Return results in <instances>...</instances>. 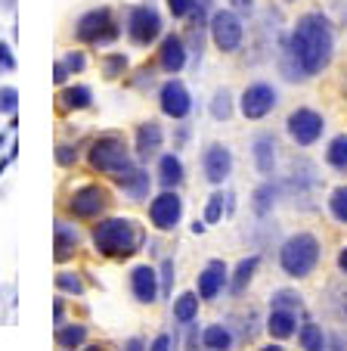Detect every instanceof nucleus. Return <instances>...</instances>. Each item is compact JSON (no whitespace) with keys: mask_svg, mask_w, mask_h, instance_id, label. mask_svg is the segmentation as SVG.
I'll return each mask as SVG.
<instances>
[{"mask_svg":"<svg viewBox=\"0 0 347 351\" xmlns=\"http://www.w3.org/2000/svg\"><path fill=\"white\" fill-rule=\"evenodd\" d=\"M87 342V326L84 324H68L56 330V345L60 348H78Z\"/></svg>","mask_w":347,"mask_h":351,"instance_id":"obj_25","label":"nucleus"},{"mask_svg":"<svg viewBox=\"0 0 347 351\" xmlns=\"http://www.w3.org/2000/svg\"><path fill=\"white\" fill-rule=\"evenodd\" d=\"M326 159L335 171H347V134H338V137L329 143Z\"/></svg>","mask_w":347,"mask_h":351,"instance_id":"obj_26","label":"nucleus"},{"mask_svg":"<svg viewBox=\"0 0 347 351\" xmlns=\"http://www.w3.org/2000/svg\"><path fill=\"white\" fill-rule=\"evenodd\" d=\"M0 69H3V72H13V69H16L13 47H10V44H3V40H0Z\"/></svg>","mask_w":347,"mask_h":351,"instance_id":"obj_42","label":"nucleus"},{"mask_svg":"<svg viewBox=\"0 0 347 351\" xmlns=\"http://www.w3.org/2000/svg\"><path fill=\"white\" fill-rule=\"evenodd\" d=\"M202 345L205 348H229L233 345V332L227 330V326H220V324H214V326H208V330L202 332Z\"/></svg>","mask_w":347,"mask_h":351,"instance_id":"obj_27","label":"nucleus"},{"mask_svg":"<svg viewBox=\"0 0 347 351\" xmlns=\"http://www.w3.org/2000/svg\"><path fill=\"white\" fill-rule=\"evenodd\" d=\"M332 50H335V38L329 22L320 13H307L298 19L295 32L288 38L285 56L292 62H282L285 78H310V75L322 72L332 62Z\"/></svg>","mask_w":347,"mask_h":351,"instance_id":"obj_1","label":"nucleus"},{"mask_svg":"<svg viewBox=\"0 0 347 351\" xmlns=\"http://www.w3.org/2000/svg\"><path fill=\"white\" fill-rule=\"evenodd\" d=\"M93 245L105 258H131L143 245V230L131 218H105L93 227Z\"/></svg>","mask_w":347,"mask_h":351,"instance_id":"obj_2","label":"nucleus"},{"mask_svg":"<svg viewBox=\"0 0 347 351\" xmlns=\"http://www.w3.org/2000/svg\"><path fill=\"white\" fill-rule=\"evenodd\" d=\"M236 7L245 13V10H251V7H255V3H251V0H236Z\"/></svg>","mask_w":347,"mask_h":351,"instance_id":"obj_47","label":"nucleus"},{"mask_svg":"<svg viewBox=\"0 0 347 351\" xmlns=\"http://www.w3.org/2000/svg\"><path fill=\"white\" fill-rule=\"evenodd\" d=\"M211 115L217 121H227L233 115V99H229V90H217L214 99H211Z\"/></svg>","mask_w":347,"mask_h":351,"instance_id":"obj_30","label":"nucleus"},{"mask_svg":"<svg viewBox=\"0 0 347 351\" xmlns=\"http://www.w3.org/2000/svg\"><path fill=\"white\" fill-rule=\"evenodd\" d=\"M329 208H332L335 221L347 224V186H338V190L332 193V199H329Z\"/></svg>","mask_w":347,"mask_h":351,"instance_id":"obj_31","label":"nucleus"},{"mask_svg":"<svg viewBox=\"0 0 347 351\" xmlns=\"http://www.w3.org/2000/svg\"><path fill=\"white\" fill-rule=\"evenodd\" d=\"M223 215V193H214L208 199V208H205V224H217Z\"/></svg>","mask_w":347,"mask_h":351,"instance_id":"obj_37","label":"nucleus"},{"mask_svg":"<svg viewBox=\"0 0 347 351\" xmlns=\"http://www.w3.org/2000/svg\"><path fill=\"white\" fill-rule=\"evenodd\" d=\"M162 128L155 125V121H146V125L137 128V156L140 159H152V156H158V149H162Z\"/></svg>","mask_w":347,"mask_h":351,"instance_id":"obj_19","label":"nucleus"},{"mask_svg":"<svg viewBox=\"0 0 347 351\" xmlns=\"http://www.w3.org/2000/svg\"><path fill=\"white\" fill-rule=\"evenodd\" d=\"M127 34L137 47H149L152 40L162 34V16L152 3H143V7H133L131 16H127Z\"/></svg>","mask_w":347,"mask_h":351,"instance_id":"obj_6","label":"nucleus"},{"mask_svg":"<svg viewBox=\"0 0 347 351\" xmlns=\"http://www.w3.org/2000/svg\"><path fill=\"white\" fill-rule=\"evenodd\" d=\"M295 314L298 311H288V308H273L270 311V320H267V330L273 339H288L292 332L298 330L295 326Z\"/></svg>","mask_w":347,"mask_h":351,"instance_id":"obj_22","label":"nucleus"},{"mask_svg":"<svg viewBox=\"0 0 347 351\" xmlns=\"http://www.w3.org/2000/svg\"><path fill=\"white\" fill-rule=\"evenodd\" d=\"M285 128H288V137L295 140L298 146H310L322 137L326 121H322V115L313 112V109H295V112L288 115Z\"/></svg>","mask_w":347,"mask_h":351,"instance_id":"obj_9","label":"nucleus"},{"mask_svg":"<svg viewBox=\"0 0 347 351\" xmlns=\"http://www.w3.org/2000/svg\"><path fill=\"white\" fill-rule=\"evenodd\" d=\"M127 348H131V351H140V348H143V342H140V339H131V342H127Z\"/></svg>","mask_w":347,"mask_h":351,"instance_id":"obj_48","label":"nucleus"},{"mask_svg":"<svg viewBox=\"0 0 347 351\" xmlns=\"http://www.w3.org/2000/svg\"><path fill=\"white\" fill-rule=\"evenodd\" d=\"M125 69H127V60H125L121 53L103 56V72H105V78H121V75H125Z\"/></svg>","mask_w":347,"mask_h":351,"instance_id":"obj_34","label":"nucleus"},{"mask_svg":"<svg viewBox=\"0 0 347 351\" xmlns=\"http://www.w3.org/2000/svg\"><path fill=\"white\" fill-rule=\"evenodd\" d=\"M211 40L217 44V50H223V53H233V50H239V44H242V22H239V16L233 13V10H220V13L211 16Z\"/></svg>","mask_w":347,"mask_h":351,"instance_id":"obj_7","label":"nucleus"},{"mask_svg":"<svg viewBox=\"0 0 347 351\" xmlns=\"http://www.w3.org/2000/svg\"><path fill=\"white\" fill-rule=\"evenodd\" d=\"M196 317H198V295L196 292H183V295H177V302H174V320L186 326Z\"/></svg>","mask_w":347,"mask_h":351,"instance_id":"obj_24","label":"nucleus"},{"mask_svg":"<svg viewBox=\"0 0 347 351\" xmlns=\"http://www.w3.org/2000/svg\"><path fill=\"white\" fill-rule=\"evenodd\" d=\"M273 202H276V186L273 184H264L261 190L255 193V212L257 215H267L270 208H273Z\"/></svg>","mask_w":347,"mask_h":351,"instance_id":"obj_32","label":"nucleus"},{"mask_svg":"<svg viewBox=\"0 0 347 351\" xmlns=\"http://www.w3.org/2000/svg\"><path fill=\"white\" fill-rule=\"evenodd\" d=\"M316 261H320V243H316L313 233H295L279 249V265L288 277H310Z\"/></svg>","mask_w":347,"mask_h":351,"instance_id":"obj_3","label":"nucleus"},{"mask_svg":"<svg viewBox=\"0 0 347 351\" xmlns=\"http://www.w3.org/2000/svg\"><path fill=\"white\" fill-rule=\"evenodd\" d=\"M16 109H19V90L0 87V115H16Z\"/></svg>","mask_w":347,"mask_h":351,"instance_id":"obj_35","label":"nucleus"},{"mask_svg":"<svg viewBox=\"0 0 347 351\" xmlns=\"http://www.w3.org/2000/svg\"><path fill=\"white\" fill-rule=\"evenodd\" d=\"M56 162H60V165H75V162H78V146H72V143H62L60 149H56Z\"/></svg>","mask_w":347,"mask_h":351,"instance_id":"obj_38","label":"nucleus"},{"mask_svg":"<svg viewBox=\"0 0 347 351\" xmlns=\"http://www.w3.org/2000/svg\"><path fill=\"white\" fill-rule=\"evenodd\" d=\"M180 180H183V162L174 153L162 156V159H158V184H162L164 190H174Z\"/></svg>","mask_w":347,"mask_h":351,"instance_id":"obj_21","label":"nucleus"},{"mask_svg":"<svg viewBox=\"0 0 347 351\" xmlns=\"http://www.w3.org/2000/svg\"><path fill=\"white\" fill-rule=\"evenodd\" d=\"M93 103V90L84 84H75V87H66L60 93V109L62 112H78V109H90Z\"/></svg>","mask_w":347,"mask_h":351,"instance_id":"obj_20","label":"nucleus"},{"mask_svg":"<svg viewBox=\"0 0 347 351\" xmlns=\"http://www.w3.org/2000/svg\"><path fill=\"white\" fill-rule=\"evenodd\" d=\"M257 265H261V258H257V255H251V258H242V261H239L236 277H233V292H236V295L245 289V283H248V280L255 277Z\"/></svg>","mask_w":347,"mask_h":351,"instance_id":"obj_28","label":"nucleus"},{"mask_svg":"<svg viewBox=\"0 0 347 351\" xmlns=\"http://www.w3.org/2000/svg\"><path fill=\"white\" fill-rule=\"evenodd\" d=\"M186 53H190V47L180 34H168L162 40V50H158V66L164 69L168 75H177L180 69L186 66Z\"/></svg>","mask_w":347,"mask_h":351,"instance_id":"obj_15","label":"nucleus"},{"mask_svg":"<svg viewBox=\"0 0 347 351\" xmlns=\"http://www.w3.org/2000/svg\"><path fill=\"white\" fill-rule=\"evenodd\" d=\"M115 180H118V186L125 190V196H131L133 202H140V199L149 196V174H146L143 168L131 165L125 174H118Z\"/></svg>","mask_w":347,"mask_h":351,"instance_id":"obj_18","label":"nucleus"},{"mask_svg":"<svg viewBox=\"0 0 347 351\" xmlns=\"http://www.w3.org/2000/svg\"><path fill=\"white\" fill-rule=\"evenodd\" d=\"M53 233H56V243H53V249H56V252H53V258H56V261L72 258V255L78 252V245H81L78 230H75L72 224H66V221H56Z\"/></svg>","mask_w":347,"mask_h":351,"instance_id":"obj_17","label":"nucleus"},{"mask_svg":"<svg viewBox=\"0 0 347 351\" xmlns=\"http://www.w3.org/2000/svg\"><path fill=\"white\" fill-rule=\"evenodd\" d=\"M131 153H127V143L118 137V134H105V137L93 140L90 146V168L99 174H112L118 178L131 168Z\"/></svg>","mask_w":347,"mask_h":351,"instance_id":"obj_4","label":"nucleus"},{"mask_svg":"<svg viewBox=\"0 0 347 351\" xmlns=\"http://www.w3.org/2000/svg\"><path fill=\"white\" fill-rule=\"evenodd\" d=\"M3 143H7V134H0V149H3Z\"/></svg>","mask_w":347,"mask_h":351,"instance_id":"obj_50","label":"nucleus"},{"mask_svg":"<svg viewBox=\"0 0 347 351\" xmlns=\"http://www.w3.org/2000/svg\"><path fill=\"white\" fill-rule=\"evenodd\" d=\"M56 289H62V292H72V295H81V292H84V283H81V277H78V274H72V271H62V274H56Z\"/></svg>","mask_w":347,"mask_h":351,"instance_id":"obj_33","label":"nucleus"},{"mask_svg":"<svg viewBox=\"0 0 347 351\" xmlns=\"http://www.w3.org/2000/svg\"><path fill=\"white\" fill-rule=\"evenodd\" d=\"M168 10H170V16L183 19V16H190L196 10V0H168Z\"/></svg>","mask_w":347,"mask_h":351,"instance_id":"obj_39","label":"nucleus"},{"mask_svg":"<svg viewBox=\"0 0 347 351\" xmlns=\"http://www.w3.org/2000/svg\"><path fill=\"white\" fill-rule=\"evenodd\" d=\"M168 345H170V336H158L155 342H152V348H155V351H164Z\"/></svg>","mask_w":347,"mask_h":351,"instance_id":"obj_45","label":"nucleus"},{"mask_svg":"<svg viewBox=\"0 0 347 351\" xmlns=\"http://www.w3.org/2000/svg\"><path fill=\"white\" fill-rule=\"evenodd\" d=\"M192 233H205V221H196V224H192Z\"/></svg>","mask_w":347,"mask_h":351,"instance_id":"obj_49","label":"nucleus"},{"mask_svg":"<svg viewBox=\"0 0 347 351\" xmlns=\"http://www.w3.org/2000/svg\"><path fill=\"white\" fill-rule=\"evenodd\" d=\"M298 342H301V348H310V351H320L322 345H326V336H322V330L316 324H304L301 332H298Z\"/></svg>","mask_w":347,"mask_h":351,"instance_id":"obj_29","label":"nucleus"},{"mask_svg":"<svg viewBox=\"0 0 347 351\" xmlns=\"http://www.w3.org/2000/svg\"><path fill=\"white\" fill-rule=\"evenodd\" d=\"M62 314H66V308H62V302L56 298V305H53V324L62 326Z\"/></svg>","mask_w":347,"mask_h":351,"instance_id":"obj_44","label":"nucleus"},{"mask_svg":"<svg viewBox=\"0 0 347 351\" xmlns=\"http://www.w3.org/2000/svg\"><path fill=\"white\" fill-rule=\"evenodd\" d=\"M223 283H227V265H223L220 258L208 261L205 265V271L198 274V298H205V302H211V298L220 295Z\"/></svg>","mask_w":347,"mask_h":351,"instance_id":"obj_16","label":"nucleus"},{"mask_svg":"<svg viewBox=\"0 0 347 351\" xmlns=\"http://www.w3.org/2000/svg\"><path fill=\"white\" fill-rule=\"evenodd\" d=\"M255 165L261 174H273V165H276V140L270 134H261L255 140Z\"/></svg>","mask_w":347,"mask_h":351,"instance_id":"obj_23","label":"nucleus"},{"mask_svg":"<svg viewBox=\"0 0 347 351\" xmlns=\"http://www.w3.org/2000/svg\"><path fill=\"white\" fill-rule=\"evenodd\" d=\"M109 202H112L109 190H103V186H97V184H87V186H81V190L72 193V199H68V212H72L75 218L93 221L109 208Z\"/></svg>","mask_w":347,"mask_h":351,"instance_id":"obj_8","label":"nucleus"},{"mask_svg":"<svg viewBox=\"0 0 347 351\" xmlns=\"http://www.w3.org/2000/svg\"><path fill=\"white\" fill-rule=\"evenodd\" d=\"M170 286H174V258L162 261V292L170 295Z\"/></svg>","mask_w":347,"mask_h":351,"instance_id":"obj_41","label":"nucleus"},{"mask_svg":"<svg viewBox=\"0 0 347 351\" xmlns=\"http://www.w3.org/2000/svg\"><path fill=\"white\" fill-rule=\"evenodd\" d=\"M62 66L68 69V75H75V72H84V66H87V60H84V53L81 50H72V53L62 60Z\"/></svg>","mask_w":347,"mask_h":351,"instance_id":"obj_40","label":"nucleus"},{"mask_svg":"<svg viewBox=\"0 0 347 351\" xmlns=\"http://www.w3.org/2000/svg\"><path fill=\"white\" fill-rule=\"evenodd\" d=\"M180 215H183V199L177 196V190H164L162 196L152 199L149 206V221L158 230H174L180 224Z\"/></svg>","mask_w":347,"mask_h":351,"instance_id":"obj_10","label":"nucleus"},{"mask_svg":"<svg viewBox=\"0 0 347 351\" xmlns=\"http://www.w3.org/2000/svg\"><path fill=\"white\" fill-rule=\"evenodd\" d=\"M158 106H162V112L168 115V119H186L192 109V99H190V90H186L183 81L170 78L162 84V90H158Z\"/></svg>","mask_w":347,"mask_h":351,"instance_id":"obj_11","label":"nucleus"},{"mask_svg":"<svg viewBox=\"0 0 347 351\" xmlns=\"http://www.w3.org/2000/svg\"><path fill=\"white\" fill-rule=\"evenodd\" d=\"M66 78H68V69L62 66V62H56V66H53V81H56V84H66Z\"/></svg>","mask_w":347,"mask_h":351,"instance_id":"obj_43","label":"nucleus"},{"mask_svg":"<svg viewBox=\"0 0 347 351\" xmlns=\"http://www.w3.org/2000/svg\"><path fill=\"white\" fill-rule=\"evenodd\" d=\"M131 292L140 305H152L158 298V271L149 265H137L131 271Z\"/></svg>","mask_w":347,"mask_h":351,"instance_id":"obj_14","label":"nucleus"},{"mask_svg":"<svg viewBox=\"0 0 347 351\" xmlns=\"http://www.w3.org/2000/svg\"><path fill=\"white\" fill-rule=\"evenodd\" d=\"M273 308H288V311H301L304 302H301V295H298V292L282 289V292H276V295H273Z\"/></svg>","mask_w":347,"mask_h":351,"instance_id":"obj_36","label":"nucleus"},{"mask_svg":"<svg viewBox=\"0 0 347 351\" xmlns=\"http://www.w3.org/2000/svg\"><path fill=\"white\" fill-rule=\"evenodd\" d=\"M276 90L270 84H251V87H245V93H242V115L245 119H264V115H270L276 109Z\"/></svg>","mask_w":347,"mask_h":351,"instance_id":"obj_12","label":"nucleus"},{"mask_svg":"<svg viewBox=\"0 0 347 351\" xmlns=\"http://www.w3.org/2000/svg\"><path fill=\"white\" fill-rule=\"evenodd\" d=\"M118 22H115V16H112L109 7H99V10H90V13H84L78 19V25H75V38L81 40V44H93V47H105L112 44V40L118 38Z\"/></svg>","mask_w":347,"mask_h":351,"instance_id":"obj_5","label":"nucleus"},{"mask_svg":"<svg viewBox=\"0 0 347 351\" xmlns=\"http://www.w3.org/2000/svg\"><path fill=\"white\" fill-rule=\"evenodd\" d=\"M338 267L347 274V245H344V249H341V255H338Z\"/></svg>","mask_w":347,"mask_h":351,"instance_id":"obj_46","label":"nucleus"},{"mask_svg":"<svg viewBox=\"0 0 347 351\" xmlns=\"http://www.w3.org/2000/svg\"><path fill=\"white\" fill-rule=\"evenodd\" d=\"M202 168L211 184H223V180L229 178V171H233V153H229V146L211 143L202 156Z\"/></svg>","mask_w":347,"mask_h":351,"instance_id":"obj_13","label":"nucleus"}]
</instances>
